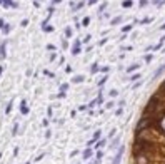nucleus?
I'll use <instances>...</instances> for the list:
<instances>
[{
    "instance_id": "nucleus-2",
    "label": "nucleus",
    "mask_w": 165,
    "mask_h": 164,
    "mask_svg": "<svg viewBox=\"0 0 165 164\" xmlns=\"http://www.w3.org/2000/svg\"><path fill=\"white\" fill-rule=\"evenodd\" d=\"M80 50H82V47H80V40H75V42H73V45H72V54H73V55H77V54H80Z\"/></svg>"
},
{
    "instance_id": "nucleus-31",
    "label": "nucleus",
    "mask_w": 165,
    "mask_h": 164,
    "mask_svg": "<svg viewBox=\"0 0 165 164\" xmlns=\"http://www.w3.org/2000/svg\"><path fill=\"white\" fill-rule=\"evenodd\" d=\"M0 5H3V0H0Z\"/></svg>"
},
{
    "instance_id": "nucleus-11",
    "label": "nucleus",
    "mask_w": 165,
    "mask_h": 164,
    "mask_svg": "<svg viewBox=\"0 0 165 164\" xmlns=\"http://www.w3.org/2000/svg\"><path fill=\"white\" fill-rule=\"evenodd\" d=\"M42 30H43V32H52L53 27H48L47 24H43V25H42Z\"/></svg>"
},
{
    "instance_id": "nucleus-14",
    "label": "nucleus",
    "mask_w": 165,
    "mask_h": 164,
    "mask_svg": "<svg viewBox=\"0 0 165 164\" xmlns=\"http://www.w3.org/2000/svg\"><path fill=\"white\" fill-rule=\"evenodd\" d=\"M122 22V17H115L112 19V25H117V24H120Z\"/></svg>"
},
{
    "instance_id": "nucleus-33",
    "label": "nucleus",
    "mask_w": 165,
    "mask_h": 164,
    "mask_svg": "<svg viewBox=\"0 0 165 164\" xmlns=\"http://www.w3.org/2000/svg\"><path fill=\"white\" fill-rule=\"evenodd\" d=\"M25 164H30V162H25Z\"/></svg>"
},
{
    "instance_id": "nucleus-27",
    "label": "nucleus",
    "mask_w": 165,
    "mask_h": 164,
    "mask_svg": "<svg viewBox=\"0 0 165 164\" xmlns=\"http://www.w3.org/2000/svg\"><path fill=\"white\" fill-rule=\"evenodd\" d=\"M47 114H48V117H52V107L47 109Z\"/></svg>"
},
{
    "instance_id": "nucleus-4",
    "label": "nucleus",
    "mask_w": 165,
    "mask_h": 164,
    "mask_svg": "<svg viewBox=\"0 0 165 164\" xmlns=\"http://www.w3.org/2000/svg\"><path fill=\"white\" fill-rule=\"evenodd\" d=\"M3 7H5V9H9V7H12V9H17V3L14 2V0H3Z\"/></svg>"
},
{
    "instance_id": "nucleus-9",
    "label": "nucleus",
    "mask_w": 165,
    "mask_h": 164,
    "mask_svg": "<svg viewBox=\"0 0 165 164\" xmlns=\"http://www.w3.org/2000/svg\"><path fill=\"white\" fill-rule=\"evenodd\" d=\"M2 32H3L5 35H7V34H10V24H5V27L2 28Z\"/></svg>"
},
{
    "instance_id": "nucleus-20",
    "label": "nucleus",
    "mask_w": 165,
    "mask_h": 164,
    "mask_svg": "<svg viewBox=\"0 0 165 164\" xmlns=\"http://www.w3.org/2000/svg\"><path fill=\"white\" fill-rule=\"evenodd\" d=\"M122 30H123V32H129V30H132V25H125Z\"/></svg>"
},
{
    "instance_id": "nucleus-16",
    "label": "nucleus",
    "mask_w": 165,
    "mask_h": 164,
    "mask_svg": "<svg viewBox=\"0 0 165 164\" xmlns=\"http://www.w3.org/2000/svg\"><path fill=\"white\" fill-rule=\"evenodd\" d=\"M17 131H19V124H14V129H12V134L17 136Z\"/></svg>"
},
{
    "instance_id": "nucleus-1",
    "label": "nucleus",
    "mask_w": 165,
    "mask_h": 164,
    "mask_svg": "<svg viewBox=\"0 0 165 164\" xmlns=\"http://www.w3.org/2000/svg\"><path fill=\"white\" fill-rule=\"evenodd\" d=\"M7 59V42L0 44V60H5Z\"/></svg>"
},
{
    "instance_id": "nucleus-22",
    "label": "nucleus",
    "mask_w": 165,
    "mask_h": 164,
    "mask_svg": "<svg viewBox=\"0 0 165 164\" xmlns=\"http://www.w3.org/2000/svg\"><path fill=\"white\" fill-rule=\"evenodd\" d=\"M137 79H140L138 74H135V76H132V77H130V80H137Z\"/></svg>"
},
{
    "instance_id": "nucleus-24",
    "label": "nucleus",
    "mask_w": 165,
    "mask_h": 164,
    "mask_svg": "<svg viewBox=\"0 0 165 164\" xmlns=\"http://www.w3.org/2000/svg\"><path fill=\"white\" fill-rule=\"evenodd\" d=\"M105 82H107V76H105V77H104V79H102L100 82H98V85H104V84H105Z\"/></svg>"
},
{
    "instance_id": "nucleus-32",
    "label": "nucleus",
    "mask_w": 165,
    "mask_h": 164,
    "mask_svg": "<svg viewBox=\"0 0 165 164\" xmlns=\"http://www.w3.org/2000/svg\"><path fill=\"white\" fill-rule=\"evenodd\" d=\"M162 28H165V24H163V25H162Z\"/></svg>"
},
{
    "instance_id": "nucleus-15",
    "label": "nucleus",
    "mask_w": 165,
    "mask_h": 164,
    "mask_svg": "<svg viewBox=\"0 0 165 164\" xmlns=\"http://www.w3.org/2000/svg\"><path fill=\"white\" fill-rule=\"evenodd\" d=\"M10 110H12V101L7 104V109H5V114H10Z\"/></svg>"
},
{
    "instance_id": "nucleus-10",
    "label": "nucleus",
    "mask_w": 165,
    "mask_h": 164,
    "mask_svg": "<svg viewBox=\"0 0 165 164\" xmlns=\"http://www.w3.org/2000/svg\"><path fill=\"white\" fill-rule=\"evenodd\" d=\"M72 34H73V32H72V28H70V27L65 28V37H67V39H70V37H72Z\"/></svg>"
},
{
    "instance_id": "nucleus-12",
    "label": "nucleus",
    "mask_w": 165,
    "mask_h": 164,
    "mask_svg": "<svg viewBox=\"0 0 165 164\" xmlns=\"http://www.w3.org/2000/svg\"><path fill=\"white\" fill-rule=\"evenodd\" d=\"M89 24H90V17H85L84 20H82V27H87Z\"/></svg>"
},
{
    "instance_id": "nucleus-3",
    "label": "nucleus",
    "mask_w": 165,
    "mask_h": 164,
    "mask_svg": "<svg viewBox=\"0 0 165 164\" xmlns=\"http://www.w3.org/2000/svg\"><path fill=\"white\" fill-rule=\"evenodd\" d=\"M28 110H30V109H28L27 102H25V101H22V102H20V112H22L23 116H27V114H28Z\"/></svg>"
},
{
    "instance_id": "nucleus-8",
    "label": "nucleus",
    "mask_w": 165,
    "mask_h": 164,
    "mask_svg": "<svg viewBox=\"0 0 165 164\" xmlns=\"http://www.w3.org/2000/svg\"><path fill=\"white\" fill-rule=\"evenodd\" d=\"M82 7H84V2H78L77 5H72V10H73V12H75V10H80Z\"/></svg>"
},
{
    "instance_id": "nucleus-23",
    "label": "nucleus",
    "mask_w": 165,
    "mask_h": 164,
    "mask_svg": "<svg viewBox=\"0 0 165 164\" xmlns=\"http://www.w3.org/2000/svg\"><path fill=\"white\" fill-rule=\"evenodd\" d=\"M47 49H48V50H52V52H53V50H55V45H52V44H48V45H47Z\"/></svg>"
},
{
    "instance_id": "nucleus-17",
    "label": "nucleus",
    "mask_w": 165,
    "mask_h": 164,
    "mask_svg": "<svg viewBox=\"0 0 165 164\" xmlns=\"http://www.w3.org/2000/svg\"><path fill=\"white\" fill-rule=\"evenodd\" d=\"M135 69H138V65H137V64L130 65V67H129V69H127V71H129V72H132V71H135Z\"/></svg>"
},
{
    "instance_id": "nucleus-21",
    "label": "nucleus",
    "mask_w": 165,
    "mask_h": 164,
    "mask_svg": "<svg viewBox=\"0 0 165 164\" xmlns=\"http://www.w3.org/2000/svg\"><path fill=\"white\" fill-rule=\"evenodd\" d=\"M62 47H64V49L68 47V42H67V40H62Z\"/></svg>"
},
{
    "instance_id": "nucleus-6",
    "label": "nucleus",
    "mask_w": 165,
    "mask_h": 164,
    "mask_svg": "<svg viewBox=\"0 0 165 164\" xmlns=\"http://www.w3.org/2000/svg\"><path fill=\"white\" fill-rule=\"evenodd\" d=\"M90 156H92V149H90V147H87V149L84 151V159H89Z\"/></svg>"
},
{
    "instance_id": "nucleus-29",
    "label": "nucleus",
    "mask_w": 165,
    "mask_h": 164,
    "mask_svg": "<svg viewBox=\"0 0 165 164\" xmlns=\"http://www.w3.org/2000/svg\"><path fill=\"white\" fill-rule=\"evenodd\" d=\"M89 3H90V5H93V3H97V0H89Z\"/></svg>"
},
{
    "instance_id": "nucleus-7",
    "label": "nucleus",
    "mask_w": 165,
    "mask_h": 164,
    "mask_svg": "<svg viewBox=\"0 0 165 164\" xmlns=\"http://www.w3.org/2000/svg\"><path fill=\"white\" fill-rule=\"evenodd\" d=\"M122 7H123V9H129V7H132V0H123Z\"/></svg>"
},
{
    "instance_id": "nucleus-18",
    "label": "nucleus",
    "mask_w": 165,
    "mask_h": 164,
    "mask_svg": "<svg viewBox=\"0 0 165 164\" xmlns=\"http://www.w3.org/2000/svg\"><path fill=\"white\" fill-rule=\"evenodd\" d=\"M67 89H68V84H64L60 87V92H67Z\"/></svg>"
},
{
    "instance_id": "nucleus-13",
    "label": "nucleus",
    "mask_w": 165,
    "mask_h": 164,
    "mask_svg": "<svg viewBox=\"0 0 165 164\" xmlns=\"http://www.w3.org/2000/svg\"><path fill=\"white\" fill-rule=\"evenodd\" d=\"M98 71H100V69H98V65H97V64H93V65H92V69H90V72H92V74H97Z\"/></svg>"
},
{
    "instance_id": "nucleus-19",
    "label": "nucleus",
    "mask_w": 165,
    "mask_h": 164,
    "mask_svg": "<svg viewBox=\"0 0 165 164\" xmlns=\"http://www.w3.org/2000/svg\"><path fill=\"white\" fill-rule=\"evenodd\" d=\"M43 74H45V76H50V77H55V74L50 72V71H43Z\"/></svg>"
},
{
    "instance_id": "nucleus-5",
    "label": "nucleus",
    "mask_w": 165,
    "mask_h": 164,
    "mask_svg": "<svg viewBox=\"0 0 165 164\" xmlns=\"http://www.w3.org/2000/svg\"><path fill=\"white\" fill-rule=\"evenodd\" d=\"M72 82H75V84H80V82H84V76H75L72 79Z\"/></svg>"
},
{
    "instance_id": "nucleus-28",
    "label": "nucleus",
    "mask_w": 165,
    "mask_h": 164,
    "mask_svg": "<svg viewBox=\"0 0 165 164\" xmlns=\"http://www.w3.org/2000/svg\"><path fill=\"white\" fill-rule=\"evenodd\" d=\"M152 2H154L155 5H157V3H162V0H152Z\"/></svg>"
},
{
    "instance_id": "nucleus-25",
    "label": "nucleus",
    "mask_w": 165,
    "mask_h": 164,
    "mask_svg": "<svg viewBox=\"0 0 165 164\" xmlns=\"http://www.w3.org/2000/svg\"><path fill=\"white\" fill-rule=\"evenodd\" d=\"M3 27H5V22H3V19H0V30H2Z\"/></svg>"
},
{
    "instance_id": "nucleus-30",
    "label": "nucleus",
    "mask_w": 165,
    "mask_h": 164,
    "mask_svg": "<svg viewBox=\"0 0 165 164\" xmlns=\"http://www.w3.org/2000/svg\"><path fill=\"white\" fill-rule=\"evenodd\" d=\"M2 72H3V65H0V77H2Z\"/></svg>"
},
{
    "instance_id": "nucleus-26",
    "label": "nucleus",
    "mask_w": 165,
    "mask_h": 164,
    "mask_svg": "<svg viewBox=\"0 0 165 164\" xmlns=\"http://www.w3.org/2000/svg\"><path fill=\"white\" fill-rule=\"evenodd\" d=\"M147 3H148V2H147V0H140V7H143V5H147Z\"/></svg>"
}]
</instances>
